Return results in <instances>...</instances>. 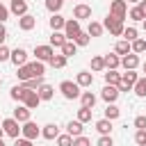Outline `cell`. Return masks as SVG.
Listing matches in <instances>:
<instances>
[{
    "instance_id": "f546056e",
    "label": "cell",
    "mask_w": 146,
    "mask_h": 146,
    "mask_svg": "<svg viewBox=\"0 0 146 146\" xmlns=\"http://www.w3.org/2000/svg\"><path fill=\"white\" fill-rule=\"evenodd\" d=\"M64 41H66L64 32H62V30H57V32H52V34H50V41H48V43H50L52 48H62V46H64Z\"/></svg>"
},
{
    "instance_id": "836d02e7",
    "label": "cell",
    "mask_w": 146,
    "mask_h": 146,
    "mask_svg": "<svg viewBox=\"0 0 146 146\" xmlns=\"http://www.w3.org/2000/svg\"><path fill=\"white\" fill-rule=\"evenodd\" d=\"M130 50H132L135 55H141V52H146V41L137 36L135 41H130Z\"/></svg>"
},
{
    "instance_id": "3957f363",
    "label": "cell",
    "mask_w": 146,
    "mask_h": 146,
    "mask_svg": "<svg viewBox=\"0 0 146 146\" xmlns=\"http://www.w3.org/2000/svg\"><path fill=\"white\" fill-rule=\"evenodd\" d=\"M103 27H105L112 36H121V34H123V30H125L123 21H121V18H116V16H112V14H107V18L103 21Z\"/></svg>"
},
{
    "instance_id": "277c9868",
    "label": "cell",
    "mask_w": 146,
    "mask_h": 146,
    "mask_svg": "<svg viewBox=\"0 0 146 146\" xmlns=\"http://www.w3.org/2000/svg\"><path fill=\"white\" fill-rule=\"evenodd\" d=\"M137 78H139V73H137V71H125V73H121V82L116 84V87H119V91H132V87H135Z\"/></svg>"
},
{
    "instance_id": "ffe728a7",
    "label": "cell",
    "mask_w": 146,
    "mask_h": 146,
    "mask_svg": "<svg viewBox=\"0 0 146 146\" xmlns=\"http://www.w3.org/2000/svg\"><path fill=\"white\" fill-rule=\"evenodd\" d=\"M64 23H66V18H64L62 14H50V18H48V25H50V30H52V32L64 30Z\"/></svg>"
},
{
    "instance_id": "74e56055",
    "label": "cell",
    "mask_w": 146,
    "mask_h": 146,
    "mask_svg": "<svg viewBox=\"0 0 146 146\" xmlns=\"http://www.w3.org/2000/svg\"><path fill=\"white\" fill-rule=\"evenodd\" d=\"M64 2H66V0H46V9H48L50 14H59V9L64 7Z\"/></svg>"
},
{
    "instance_id": "7402d4cb",
    "label": "cell",
    "mask_w": 146,
    "mask_h": 146,
    "mask_svg": "<svg viewBox=\"0 0 146 146\" xmlns=\"http://www.w3.org/2000/svg\"><path fill=\"white\" fill-rule=\"evenodd\" d=\"M25 94H27V87H25V84H14V87H11V91H9L11 100H18V103H23Z\"/></svg>"
},
{
    "instance_id": "4dcf8cb0",
    "label": "cell",
    "mask_w": 146,
    "mask_h": 146,
    "mask_svg": "<svg viewBox=\"0 0 146 146\" xmlns=\"http://www.w3.org/2000/svg\"><path fill=\"white\" fill-rule=\"evenodd\" d=\"M114 52H116L119 57H123V55L132 52V50H130V41H125V39H119V41H116V46H114Z\"/></svg>"
},
{
    "instance_id": "4316f807",
    "label": "cell",
    "mask_w": 146,
    "mask_h": 146,
    "mask_svg": "<svg viewBox=\"0 0 146 146\" xmlns=\"http://www.w3.org/2000/svg\"><path fill=\"white\" fill-rule=\"evenodd\" d=\"M105 71H107V73H105V84H114V87H116V84L121 82V73H119L116 68H105Z\"/></svg>"
},
{
    "instance_id": "681fc988",
    "label": "cell",
    "mask_w": 146,
    "mask_h": 146,
    "mask_svg": "<svg viewBox=\"0 0 146 146\" xmlns=\"http://www.w3.org/2000/svg\"><path fill=\"white\" fill-rule=\"evenodd\" d=\"M14 146H34V141L32 139H25V137H16Z\"/></svg>"
},
{
    "instance_id": "816d5d0a",
    "label": "cell",
    "mask_w": 146,
    "mask_h": 146,
    "mask_svg": "<svg viewBox=\"0 0 146 146\" xmlns=\"http://www.w3.org/2000/svg\"><path fill=\"white\" fill-rule=\"evenodd\" d=\"M0 39H7V27H5V23H0Z\"/></svg>"
},
{
    "instance_id": "d590c367",
    "label": "cell",
    "mask_w": 146,
    "mask_h": 146,
    "mask_svg": "<svg viewBox=\"0 0 146 146\" xmlns=\"http://www.w3.org/2000/svg\"><path fill=\"white\" fill-rule=\"evenodd\" d=\"M91 112H94L91 107H82V105H80V110H78V116H75V119H78L80 123H89V121H91Z\"/></svg>"
},
{
    "instance_id": "d6a6232c",
    "label": "cell",
    "mask_w": 146,
    "mask_h": 146,
    "mask_svg": "<svg viewBox=\"0 0 146 146\" xmlns=\"http://www.w3.org/2000/svg\"><path fill=\"white\" fill-rule=\"evenodd\" d=\"M121 116V110L114 105V103H107V107H105V119H110V121H116Z\"/></svg>"
},
{
    "instance_id": "f907efd6",
    "label": "cell",
    "mask_w": 146,
    "mask_h": 146,
    "mask_svg": "<svg viewBox=\"0 0 146 146\" xmlns=\"http://www.w3.org/2000/svg\"><path fill=\"white\" fill-rule=\"evenodd\" d=\"M135 128H146V116H144V114L135 116Z\"/></svg>"
},
{
    "instance_id": "d6986e66",
    "label": "cell",
    "mask_w": 146,
    "mask_h": 146,
    "mask_svg": "<svg viewBox=\"0 0 146 146\" xmlns=\"http://www.w3.org/2000/svg\"><path fill=\"white\" fill-rule=\"evenodd\" d=\"M9 11H11L14 16H23V14H27V0H11Z\"/></svg>"
},
{
    "instance_id": "9f6ffc18",
    "label": "cell",
    "mask_w": 146,
    "mask_h": 146,
    "mask_svg": "<svg viewBox=\"0 0 146 146\" xmlns=\"http://www.w3.org/2000/svg\"><path fill=\"white\" fill-rule=\"evenodd\" d=\"M141 68H144V75H146V62H144V66H141Z\"/></svg>"
},
{
    "instance_id": "7bdbcfd3",
    "label": "cell",
    "mask_w": 146,
    "mask_h": 146,
    "mask_svg": "<svg viewBox=\"0 0 146 146\" xmlns=\"http://www.w3.org/2000/svg\"><path fill=\"white\" fill-rule=\"evenodd\" d=\"M121 36H123L125 41H135V39L139 36V32H137V27H132V25H130V27H125V30H123V34H121Z\"/></svg>"
},
{
    "instance_id": "9c48e42d",
    "label": "cell",
    "mask_w": 146,
    "mask_h": 146,
    "mask_svg": "<svg viewBox=\"0 0 146 146\" xmlns=\"http://www.w3.org/2000/svg\"><path fill=\"white\" fill-rule=\"evenodd\" d=\"M55 55V48L50 46V43H43V46H34V57L39 59V62H50V57Z\"/></svg>"
},
{
    "instance_id": "6da1fadb",
    "label": "cell",
    "mask_w": 146,
    "mask_h": 146,
    "mask_svg": "<svg viewBox=\"0 0 146 146\" xmlns=\"http://www.w3.org/2000/svg\"><path fill=\"white\" fill-rule=\"evenodd\" d=\"M46 73V64L43 62H27V64H23V66H18V71H16V75H18V80H30V78H36V75H43Z\"/></svg>"
},
{
    "instance_id": "8d00e7d4",
    "label": "cell",
    "mask_w": 146,
    "mask_h": 146,
    "mask_svg": "<svg viewBox=\"0 0 146 146\" xmlns=\"http://www.w3.org/2000/svg\"><path fill=\"white\" fill-rule=\"evenodd\" d=\"M43 82H46V80H43V75H36V78H30V80H25L23 84H25L27 89H32V91H36V89H39V87H41Z\"/></svg>"
},
{
    "instance_id": "f35d334b",
    "label": "cell",
    "mask_w": 146,
    "mask_h": 146,
    "mask_svg": "<svg viewBox=\"0 0 146 146\" xmlns=\"http://www.w3.org/2000/svg\"><path fill=\"white\" fill-rule=\"evenodd\" d=\"M66 62H68V59H66L64 55H52L48 64H50L52 68H64V66H66Z\"/></svg>"
},
{
    "instance_id": "f6af8a7d",
    "label": "cell",
    "mask_w": 146,
    "mask_h": 146,
    "mask_svg": "<svg viewBox=\"0 0 146 146\" xmlns=\"http://www.w3.org/2000/svg\"><path fill=\"white\" fill-rule=\"evenodd\" d=\"M96 146H114L112 135H100V137H98V141H96Z\"/></svg>"
},
{
    "instance_id": "5b68a950",
    "label": "cell",
    "mask_w": 146,
    "mask_h": 146,
    "mask_svg": "<svg viewBox=\"0 0 146 146\" xmlns=\"http://www.w3.org/2000/svg\"><path fill=\"white\" fill-rule=\"evenodd\" d=\"M0 125H2V130H5V135H7V137H11V139L21 137V123H18L14 116H7Z\"/></svg>"
},
{
    "instance_id": "6f0895ef",
    "label": "cell",
    "mask_w": 146,
    "mask_h": 146,
    "mask_svg": "<svg viewBox=\"0 0 146 146\" xmlns=\"http://www.w3.org/2000/svg\"><path fill=\"white\" fill-rule=\"evenodd\" d=\"M0 146H5V141H2V139H0Z\"/></svg>"
},
{
    "instance_id": "60d3db41",
    "label": "cell",
    "mask_w": 146,
    "mask_h": 146,
    "mask_svg": "<svg viewBox=\"0 0 146 146\" xmlns=\"http://www.w3.org/2000/svg\"><path fill=\"white\" fill-rule=\"evenodd\" d=\"M55 141H57V146H73V137H71V135H68V132H64V135H62V132H59V135H57V139H55Z\"/></svg>"
},
{
    "instance_id": "91938a15",
    "label": "cell",
    "mask_w": 146,
    "mask_h": 146,
    "mask_svg": "<svg viewBox=\"0 0 146 146\" xmlns=\"http://www.w3.org/2000/svg\"><path fill=\"white\" fill-rule=\"evenodd\" d=\"M144 2H146V0H144Z\"/></svg>"
},
{
    "instance_id": "ee69618b",
    "label": "cell",
    "mask_w": 146,
    "mask_h": 146,
    "mask_svg": "<svg viewBox=\"0 0 146 146\" xmlns=\"http://www.w3.org/2000/svg\"><path fill=\"white\" fill-rule=\"evenodd\" d=\"M128 16H130V21H137V23H139V21H144V14H141V9H139L137 5L128 11Z\"/></svg>"
},
{
    "instance_id": "603a6c76",
    "label": "cell",
    "mask_w": 146,
    "mask_h": 146,
    "mask_svg": "<svg viewBox=\"0 0 146 146\" xmlns=\"http://www.w3.org/2000/svg\"><path fill=\"white\" fill-rule=\"evenodd\" d=\"M82 125H84V123H80L78 119H75V121H68V123H66V132H68L71 137H80V135L84 132Z\"/></svg>"
},
{
    "instance_id": "d4e9b609",
    "label": "cell",
    "mask_w": 146,
    "mask_h": 146,
    "mask_svg": "<svg viewBox=\"0 0 146 146\" xmlns=\"http://www.w3.org/2000/svg\"><path fill=\"white\" fill-rule=\"evenodd\" d=\"M96 130H98V135H112V121L110 119H98L96 121Z\"/></svg>"
},
{
    "instance_id": "c3c4849f",
    "label": "cell",
    "mask_w": 146,
    "mask_h": 146,
    "mask_svg": "<svg viewBox=\"0 0 146 146\" xmlns=\"http://www.w3.org/2000/svg\"><path fill=\"white\" fill-rule=\"evenodd\" d=\"M9 14H11V11H9V7H5V5L0 2V23H5V21L9 18Z\"/></svg>"
},
{
    "instance_id": "11a10c76",
    "label": "cell",
    "mask_w": 146,
    "mask_h": 146,
    "mask_svg": "<svg viewBox=\"0 0 146 146\" xmlns=\"http://www.w3.org/2000/svg\"><path fill=\"white\" fill-rule=\"evenodd\" d=\"M128 2H132V5H137V2H139V0H128Z\"/></svg>"
},
{
    "instance_id": "2e32d148",
    "label": "cell",
    "mask_w": 146,
    "mask_h": 146,
    "mask_svg": "<svg viewBox=\"0 0 146 146\" xmlns=\"http://www.w3.org/2000/svg\"><path fill=\"white\" fill-rule=\"evenodd\" d=\"M23 105H25L27 110H36V107L41 105L39 94H36V91H32V89H27V94H25V98H23Z\"/></svg>"
},
{
    "instance_id": "f1b7e54d",
    "label": "cell",
    "mask_w": 146,
    "mask_h": 146,
    "mask_svg": "<svg viewBox=\"0 0 146 146\" xmlns=\"http://www.w3.org/2000/svg\"><path fill=\"white\" fill-rule=\"evenodd\" d=\"M103 30H105V27H103V23H98V21H89L87 34H89V36L94 39V36H100V34H103Z\"/></svg>"
},
{
    "instance_id": "b9f144b4",
    "label": "cell",
    "mask_w": 146,
    "mask_h": 146,
    "mask_svg": "<svg viewBox=\"0 0 146 146\" xmlns=\"http://www.w3.org/2000/svg\"><path fill=\"white\" fill-rule=\"evenodd\" d=\"M135 144L137 146H146V128H137L135 130Z\"/></svg>"
},
{
    "instance_id": "e575fe53",
    "label": "cell",
    "mask_w": 146,
    "mask_h": 146,
    "mask_svg": "<svg viewBox=\"0 0 146 146\" xmlns=\"http://www.w3.org/2000/svg\"><path fill=\"white\" fill-rule=\"evenodd\" d=\"M91 71H94V73H103V71H105V59H103V55L91 57Z\"/></svg>"
},
{
    "instance_id": "f5cc1de1",
    "label": "cell",
    "mask_w": 146,
    "mask_h": 146,
    "mask_svg": "<svg viewBox=\"0 0 146 146\" xmlns=\"http://www.w3.org/2000/svg\"><path fill=\"white\" fill-rule=\"evenodd\" d=\"M141 27H144V32H146V18H144V21H141Z\"/></svg>"
},
{
    "instance_id": "8fae6325",
    "label": "cell",
    "mask_w": 146,
    "mask_h": 146,
    "mask_svg": "<svg viewBox=\"0 0 146 146\" xmlns=\"http://www.w3.org/2000/svg\"><path fill=\"white\" fill-rule=\"evenodd\" d=\"M119 96H121V91H119V87H114V84H105L103 91H100V98H103L105 103H116Z\"/></svg>"
},
{
    "instance_id": "680465c9",
    "label": "cell",
    "mask_w": 146,
    "mask_h": 146,
    "mask_svg": "<svg viewBox=\"0 0 146 146\" xmlns=\"http://www.w3.org/2000/svg\"><path fill=\"white\" fill-rule=\"evenodd\" d=\"M0 84H2V78H0Z\"/></svg>"
},
{
    "instance_id": "ba28073f",
    "label": "cell",
    "mask_w": 146,
    "mask_h": 146,
    "mask_svg": "<svg viewBox=\"0 0 146 146\" xmlns=\"http://www.w3.org/2000/svg\"><path fill=\"white\" fill-rule=\"evenodd\" d=\"M110 14L116 16V18H121V21H125V16H128V2L125 0H112L110 2Z\"/></svg>"
},
{
    "instance_id": "ac0fdd59",
    "label": "cell",
    "mask_w": 146,
    "mask_h": 146,
    "mask_svg": "<svg viewBox=\"0 0 146 146\" xmlns=\"http://www.w3.org/2000/svg\"><path fill=\"white\" fill-rule=\"evenodd\" d=\"M57 135H59V128H57V123H46V125L41 128V137H43V139H48V141L57 139Z\"/></svg>"
},
{
    "instance_id": "484cf974",
    "label": "cell",
    "mask_w": 146,
    "mask_h": 146,
    "mask_svg": "<svg viewBox=\"0 0 146 146\" xmlns=\"http://www.w3.org/2000/svg\"><path fill=\"white\" fill-rule=\"evenodd\" d=\"M105 59V68H119L121 66V57L116 52H110V55H103Z\"/></svg>"
},
{
    "instance_id": "db71d44e",
    "label": "cell",
    "mask_w": 146,
    "mask_h": 146,
    "mask_svg": "<svg viewBox=\"0 0 146 146\" xmlns=\"http://www.w3.org/2000/svg\"><path fill=\"white\" fill-rule=\"evenodd\" d=\"M2 137H5V130H2V125H0V139H2Z\"/></svg>"
},
{
    "instance_id": "1f68e13d",
    "label": "cell",
    "mask_w": 146,
    "mask_h": 146,
    "mask_svg": "<svg viewBox=\"0 0 146 146\" xmlns=\"http://www.w3.org/2000/svg\"><path fill=\"white\" fill-rule=\"evenodd\" d=\"M78 52V46H75V41H71V39H66L64 41V46H62V55L68 59V57H73Z\"/></svg>"
},
{
    "instance_id": "7dc6e473",
    "label": "cell",
    "mask_w": 146,
    "mask_h": 146,
    "mask_svg": "<svg viewBox=\"0 0 146 146\" xmlns=\"http://www.w3.org/2000/svg\"><path fill=\"white\" fill-rule=\"evenodd\" d=\"M9 57H11V50L2 43V46H0V62H9Z\"/></svg>"
},
{
    "instance_id": "7c38bea8",
    "label": "cell",
    "mask_w": 146,
    "mask_h": 146,
    "mask_svg": "<svg viewBox=\"0 0 146 146\" xmlns=\"http://www.w3.org/2000/svg\"><path fill=\"white\" fill-rule=\"evenodd\" d=\"M9 62H11L16 68H18V66H23V64H27V50H25V48H14V50H11Z\"/></svg>"
},
{
    "instance_id": "52a82bcc",
    "label": "cell",
    "mask_w": 146,
    "mask_h": 146,
    "mask_svg": "<svg viewBox=\"0 0 146 146\" xmlns=\"http://www.w3.org/2000/svg\"><path fill=\"white\" fill-rule=\"evenodd\" d=\"M62 32H64V36H66V39H71V41H73V39L82 32V25H80V21H78V18H66V23H64V30H62Z\"/></svg>"
},
{
    "instance_id": "7a4b0ae2",
    "label": "cell",
    "mask_w": 146,
    "mask_h": 146,
    "mask_svg": "<svg viewBox=\"0 0 146 146\" xmlns=\"http://www.w3.org/2000/svg\"><path fill=\"white\" fill-rule=\"evenodd\" d=\"M59 91H62V96L66 98V100H75V98H80V84L78 82H73V80H62L59 82Z\"/></svg>"
},
{
    "instance_id": "ab89813d",
    "label": "cell",
    "mask_w": 146,
    "mask_h": 146,
    "mask_svg": "<svg viewBox=\"0 0 146 146\" xmlns=\"http://www.w3.org/2000/svg\"><path fill=\"white\" fill-rule=\"evenodd\" d=\"M73 41H75V46H78V48H84V46H89L91 36H89V34H87V32L82 30V32H80V34H78V36H75Z\"/></svg>"
},
{
    "instance_id": "30bf717a",
    "label": "cell",
    "mask_w": 146,
    "mask_h": 146,
    "mask_svg": "<svg viewBox=\"0 0 146 146\" xmlns=\"http://www.w3.org/2000/svg\"><path fill=\"white\" fill-rule=\"evenodd\" d=\"M73 18H78V21H91V5H84V2L75 5L73 7Z\"/></svg>"
},
{
    "instance_id": "bcb514c9",
    "label": "cell",
    "mask_w": 146,
    "mask_h": 146,
    "mask_svg": "<svg viewBox=\"0 0 146 146\" xmlns=\"http://www.w3.org/2000/svg\"><path fill=\"white\" fill-rule=\"evenodd\" d=\"M73 146H91V139L80 135V137H73Z\"/></svg>"
},
{
    "instance_id": "8992f818",
    "label": "cell",
    "mask_w": 146,
    "mask_h": 146,
    "mask_svg": "<svg viewBox=\"0 0 146 146\" xmlns=\"http://www.w3.org/2000/svg\"><path fill=\"white\" fill-rule=\"evenodd\" d=\"M21 137H25V139H36V137H41V128L30 119V121H25V123H21Z\"/></svg>"
},
{
    "instance_id": "5bb4252c",
    "label": "cell",
    "mask_w": 146,
    "mask_h": 146,
    "mask_svg": "<svg viewBox=\"0 0 146 146\" xmlns=\"http://www.w3.org/2000/svg\"><path fill=\"white\" fill-rule=\"evenodd\" d=\"M34 25H36V16H32V14H23V16H18V27H21L23 32L34 30Z\"/></svg>"
},
{
    "instance_id": "83f0119b",
    "label": "cell",
    "mask_w": 146,
    "mask_h": 146,
    "mask_svg": "<svg viewBox=\"0 0 146 146\" xmlns=\"http://www.w3.org/2000/svg\"><path fill=\"white\" fill-rule=\"evenodd\" d=\"M80 103H82V107H91V110H94V105H96V94H94V91H82V94H80Z\"/></svg>"
},
{
    "instance_id": "44dd1931",
    "label": "cell",
    "mask_w": 146,
    "mask_h": 146,
    "mask_svg": "<svg viewBox=\"0 0 146 146\" xmlns=\"http://www.w3.org/2000/svg\"><path fill=\"white\" fill-rule=\"evenodd\" d=\"M36 94H39V98H41V103L43 100H52V96H55V87H50V84H41L39 89H36Z\"/></svg>"
},
{
    "instance_id": "e0dca14e",
    "label": "cell",
    "mask_w": 146,
    "mask_h": 146,
    "mask_svg": "<svg viewBox=\"0 0 146 146\" xmlns=\"http://www.w3.org/2000/svg\"><path fill=\"white\" fill-rule=\"evenodd\" d=\"M11 116H14L18 123H25V121H30V119H32V110H27L25 105H18V107L14 110V114H11Z\"/></svg>"
},
{
    "instance_id": "cb8c5ba5",
    "label": "cell",
    "mask_w": 146,
    "mask_h": 146,
    "mask_svg": "<svg viewBox=\"0 0 146 146\" xmlns=\"http://www.w3.org/2000/svg\"><path fill=\"white\" fill-rule=\"evenodd\" d=\"M132 91H135V96H137V98H146V75H139V78H137V82H135Z\"/></svg>"
},
{
    "instance_id": "4fadbf2b",
    "label": "cell",
    "mask_w": 146,
    "mask_h": 146,
    "mask_svg": "<svg viewBox=\"0 0 146 146\" xmlns=\"http://www.w3.org/2000/svg\"><path fill=\"white\" fill-rule=\"evenodd\" d=\"M121 66H123L125 71H137V66H139V55H135V52L123 55V57H121Z\"/></svg>"
},
{
    "instance_id": "9a60e30c",
    "label": "cell",
    "mask_w": 146,
    "mask_h": 146,
    "mask_svg": "<svg viewBox=\"0 0 146 146\" xmlns=\"http://www.w3.org/2000/svg\"><path fill=\"white\" fill-rule=\"evenodd\" d=\"M75 82L80 84V89H89V87L94 84V73H91V71H80V73L75 75Z\"/></svg>"
}]
</instances>
